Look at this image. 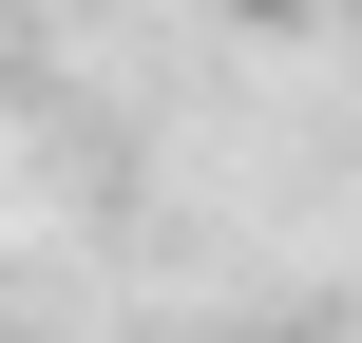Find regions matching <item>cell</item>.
<instances>
[{"mask_svg": "<svg viewBox=\"0 0 362 343\" xmlns=\"http://www.w3.org/2000/svg\"><path fill=\"white\" fill-rule=\"evenodd\" d=\"M210 19H248V38H286V19H305V0H210Z\"/></svg>", "mask_w": 362, "mask_h": 343, "instance_id": "1", "label": "cell"}, {"mask_svg": "<svg viewBox=\"0 0 362 343\" xmlns=\"http://www.w3.org/2000/svg\"><path fill=\"white\" fill-rule=\"evenodd\" d=\"M0 95H19V57H0Z\"/></svg>", "mask_w": 362, "mask_h": 343, "instance_id": "2", "label": "cell"}]
</instances>
